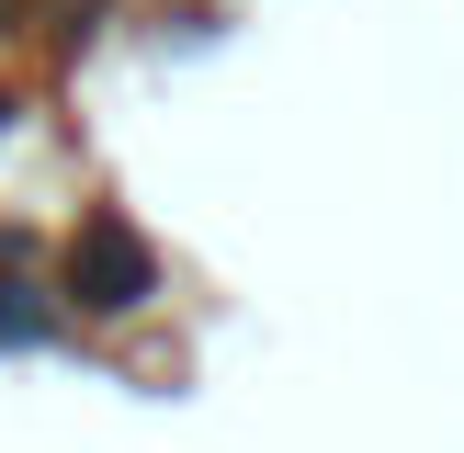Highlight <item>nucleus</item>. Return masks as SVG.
Wrapping results in <instances>:
<instances>
[{"mask_svg": "<svg viewBox=\"0 0 464 453\" xmlns=\"http://www.w3.org/2000/svg\"><path fill=\"white\" fill-rule=\"evenodd\" d=\"M80 306H136V284H148V261H136L125 238H113V226H91V261H80Z\"/></svg>", "mask_w": 464, "mask_h": 453, "instance_id": "obj_1", "label": "nucleus"}]
</instances>
